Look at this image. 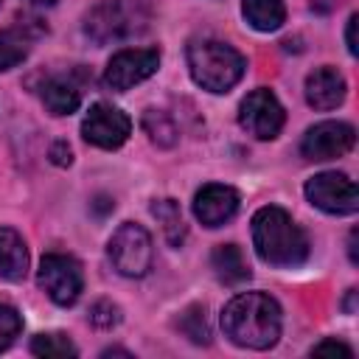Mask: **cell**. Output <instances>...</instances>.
I'll use <instances>...</instances> for the list:
<instances>
[{
	"label": "cell",
	"mask_w": 359,
	"mask_h": 359,
	"mask_svg": "<svg viewBox=\"0 0 359 359\" xmlns=\"http://www.w3.org/2000/svg\"><path fill=\"white\" fill-rule=\"evenodd\" d=\"M353 143H356V129L351 123H345V121H323V123H314L303 135L300 151L309 160H334V157L348 154L353 149Z\"/></svg>",
	"instance_id": "obj_11"
},
{
	"label": "cell",
	"mask_w": 359,
	"mask_h": 359,
	"mask_svg": "<svg viewBox=\"0 0 359 359\" xmlns=\"http://www.w3.org/2000/svg\"><path fill=\"white\" fill-rule=\"evenodd\" d=\"M39 95H42V104L48 107L50 115H70V112H76L79 104H81V90H79V84H76L73 79H67V76H53V79H48V81L42 84Z\"/></svg>",
	"instance_id": "obj_15"
},
{
	"label": "cell",
	"mask_w": 359,
	"mask_h": 359,
	"mask_svg": "<svg viewBox=\"0 0 359 359\" xmlns=\"http://www.w3.org/2000/svg\"><path fill=\"white\" fill-rule=\"evenodd\" d=\"M356 294H359L356 289H348V297H345V311H348V314L356 311Z\"/></svg>",
	"instance_id": "obj_28"
},
{
	"label": "cell",
	"mask_w": 359,
	"mask_h": 359,
	"mask_svg": "<svg viewBox=\"0 0 359 359\" xmlns=\"http://www.w3.org/2000/svg\"><path fill=\"white\" fill-rule=\"evenodd\" d=\"M356 14H351V20H348V31H345V39H348V53L351 56H356Z\"/></svg>",
	"instance_id": "obj_27"
},
{
	"label": "cell",
	"mask_w": 359,
	"mask_h": 359,
	"mask_svg": "<svg viewBox=\"0 0 359 359\" xmlns=\"http://www.w3.org/2000/svg\"><path fill=\"white\" fill-rule=\"evenodd\" d=\"M39 286L56 306H73L81 294V266L65 252H48L39 261Z\"/></svg>",
	"instance_id": "obj_6"
},
{
	"label": "cell",
	"mask_w": 359,
	"mask_h": 359,
	"mask_svg": "<svg viewBox=\"0 0 359 359\" xmlns=\"http://www.w3.org/2000/svg\"><path fill=\"white\" fill-rule=\"evenodd\" d=\"M107 255L112 261V266L123 275V278H143L151 269L154 261V247H151V236L135 224V222H123L109 244H107Z\"/></svg>",
	"instance_id": "obj_5"
},
{
	"label": "cell",
	"mask_w": 359,
	"mask_h": 359,
	"mask_svg": "<svg viewBox=\"0 0 359 359\" xmlns=\"http://www.w3.org/2000/svg\"><path fill=\"white\" fill-rule=\"evenodd\" d=\"M90 323L95 328H101V331H109V328H115L121 323V309L115 303H109V300H98L90 309Z\"/></svg>",
	"instance_id": "obj_24"
},
{
	"label": "cell",
	"mask_w": 359,
	"mask_h": 359,
	"mask_svg": "<svg viewBox=\"0 0 359 359\" xmlns=\"http://www.w3.org/2000/svg\"><path fill=\"white\" fill-rule=\"evenodd\" d=\"M50 163L53 165H70L73 163V154H70V146L65 140H56L50 146Z\"/></svg>",
	"instance_id": "obj_25"
},
{
	"label": "cell",
	"mask_w": 359,
	"mask_h": 359,
	"mask_svg": "<svg viewBox=\"0 0 359 359\" xmlns=\"http://www.w3.org/2000/svg\"><path fill=\"white\" fill-rule=\"evenodd\" d=\"M188 67L194 81L208 93H227L247 70L244 56L219 39H196L188 45Z\"/></svg>",
	"instance_id": "obj_4"
},
{
	"label": "cell",
	"mask_w": 359,
	"mask_h": 359,
	"mask_svg": "<svg viewBox=\"0 0 359 359\" xmlns=\"http://www.w3.org/2000/svg\"><path fill=\"white\" fill-rule=\"evenodd\" d=\"M22 331V317L14 306L0 303V351H6Z\"/></svg>",
	"instance_id": "obj_23"
},
{
	"label": "cell",
	"mask_w": 359,
	"mask_h": 359,
	"mask_svg": "<svg viewBox=\"0 0 359 359\" xmlns=\"http://www.w3.org/2000/svg\"><path fill=\"white\" fill-rule=\"evenodd\" d=\"M238 210V191L230 185H202L194 196V216L205 224V227H219L224 222H230Z\"/></svg>",
	"instance_id": "obj_12"
},
{
	"label": "cell",
	"mask_w": 359,
	"mask_h": 359,
	"mask_svg": "<svg viewBox=\"0 0 359 359\" xmlns=\"http://www.w3.org/2000/svg\"><path fill=\"white\" fill-rule=\"evenodd\" d=\"M213 272L224 286H241L244 280H250V266L244 261V252L236 244H219L210 255Z\"/></svg>",
	"instance_id": "obj_17"
},
{
	"label": "cell",
	"mask_w": 359,
	"mask_h": 359,
	"mask_svg": "<svg viewBox=\"0 0 359 359\" xmlns=\"http://www.w3.org/2000/svg\"><path fill=\"white\" fill-rule=\"evenodd\" d=\"M241 11L244 20L255 28V31H278L286 20V3L283 0H241Z\"/></svg>",
	"instance_id": "obj_18"
},
{
	"label": "cell",
	"mask_w": 359,
	"mask_h": 359,
	"mask_svg": "<svg viewBox=\"0 0 359 359\" xmlns=\"http://www.w3.org/2000/svg\"><path fill=\"white\" fill-rule=\"evenodd\" d=\"M140 123H143V132L149 135L151 143H157L163 149H168V146L177 143V135L180 132H177V123L171 121L168 112H163V109H146Z\"/></svg>",
	"instance_id": "obj_20"
},
{
	"label": "cell",
	"mask_w": 359,
	"mask_h": 359,
	"mask_svg": "<svg viewBox=\"0 0 359 359\" xmlns=\"http://www.w3.org/2000/svg\"><path fill=\"white\" fill-rule=\"evenodd\" d=\"M151 216L163 224V233L168 238V244L180 247V241L185 238V222H182V210L174 199H157L151 205Z\"/></svg>",
	"instance_id": "obj_19"
},
{
	"label": "cell",
	"mask_w": 359,
	"mask_h": 359,
	"mask_svg": "<svg viewBox=\"0 0 359 359\" xmlns=\"http://www.w3.org/2000/svg\"><path fill=\"white\" fill-rule=\"evenodd\" d=\"M345 98V79L334 67H317L306 79V101L314 109H334Z\"/></svg>",
	"instance_id": "obj_13"
},
{
	"label": "cell",
	"mask_w": 359,
	"mask_h": 359,
	"mask_svg": "<svg viewBox=\"0 0 359 359\" xmlns=\"http://www.w3.org/2000/svg\"><path fill=\"white\" fill-rule=\"evenodd\" d=\"M28 275V247L11 227H0V278L20 283Z\"/></svg>",
	"instance_id": "obj_14"
},
{
	"label": "cell",
	"mask_w": 359,
	"mask_h": 359,
	"mask_svg": "<svg viewBox=\"0 0 359 359\" xmlns=\"http://www.w3.org/2000/svg\"><path fill=\"white\" fill-rule=\"evenodd\" d=\"M311 353H342V356H353V351L345 342H337V339H325V342L314 345Z\"/></svg>",
	"instance_id": "obj_26"
},
{
	"label": "cell",
	"mask_w": 359,
	"mask_h": 359,
	"mask_svg": "<svg viewBox=\"0 0 359 359\" xmlns=\"http://www.w3.org/2000/svg\"><path fill=\"white\" fill-rule=\"evenodd\" d=\"M132 132V121L112 104H93L81 121V137L98 149H118L126 143Z\"/></svg>",
	"instance_id": "obj_10"
},
{
	"label": "cell",
	"mask_w": 359,
	"mask_h": 359,
	"mask_svg": "<svg viewBox=\"0 0 359 359\" xmlns=\"http://www.w3.org/2000/svg\"><path fill=\"white\" fill-rule=\"evenodd\" d=\"M252 244L261 261L272 266H300L309 258V238L294 219L275 205L252 216Z\"/></svg>",
	"instance_id": "obj_2"
},
{
	"label": "cell",
	"mask_w": 359,
	"mask_h": 359,
	"mask_svg": "<svg viewBox=\"0 0 359 359\" xmlns=\"http://www.w3.org/2000/svg\"><path fill=\"white\" fill-rule=\"evenodd\" d=\"M31 22H20V25H11V28H3L0 31V70L17 67L31 53L34 36L42 34V31H34Z\"/></svg>",
	"instance_id": "obj_16"
},
{
	"label": "cell",
	"mask_w": 359,
	"mask_h": 359,
	"mask_svg": "<svg viewBox=\"0 0 359 359\" xmlns=\"http://www.w3.org/2000/svg\"><path fill=\"white\" fill-rule=\"evenodd\" d=\"M151 6L149 0H101L84 17V34L98 42H126L149 31Z\"/></svg>",
	"instance_id": "obj_3"
},
{
	"label": "cell",
	"mask_w": 359,
	"mask_h": 359,
	"mask_svg": "<svg viewBox=\"0 0 359 359\" xmlns=\"http://www.w3.org/2000/svg\"><path fill=\"white\" fill-rule=\"evenodd\" d=\"M283 107L269 90H252L238 107V123L258 140H272L283 129Z\"/></svg>",
	"instance_id": "obj_9"
},
{
	"label": "cell",
	"mask_w": 359,
	"mask_h": 359,
	"mask_svg": "<svg viewBox=\"0 0 359 359\" xmlns=\"http://www.w3.org/2000/svg\"><path fill=\"white\" fill-rule=\"evenodd\" d=\"M31 353L34 356H76L79 348L65 334H36L31 339Z\"/></svg>",
	"instance_id": "obj_21"
},
{
	"label": "cell",
	"mask_w": 359,
	"mask_h": 359,
	"mask_svg": "<svg viewBox=\"0 0 359 359\" xmlns=\"http://www.w3.org/2000/svg\"><path fill=\"white\" fill-rule=\"evenodd\" d=\"M348 244H351V247H348V250H351V261L356 264V261H359V258H356V233H351V241H348Z\"/></svg>",
	"instance_id": "obj_29"
},
{
	"label": "cell",
	"mask_w": 359,
	"mask_h": 359,
	"mask_svg": "<svg viewBox=\"0 0 359 359\" xmlns=\"http://www.w3.org/2000/svg\"><path fill=\"white\" fill-rule=\"evenodd\" d=\"M28 3H34V6H53L56 0H28Z\"/></svg>",
	"instance_id": "obj_30"
},
{
	"label": "cell",
	"mask_w": 359,
	"mask_h": 359,
	"mask_svg": "<svg viewBox=\"0 0 359 359\" xmlns=\"http://www.w3.org/2000/svg\"><path fill=\"white\" fill-rule=\"evenodd\" d=\"M180 328H182V334H185L191 342H196V345H208V342H210V331H208V323H205V309H199V306H194V309H188V311L182 314Z\"/></svg>",
	"instance_id": "obj_22"
},
{
	"label": "cell",
	"mask_w": 359,
	"mask_h": 359,
	"mask_svg": "<svg viewBox=\"0 0 359 359\" xmlns=\"http://www.w3.org/2000/svg\"><path fill=\"white\" fill-rule=\"evenodd\" d=\"M160 67V50L154 48H126L115 53L104 70V84L115 93H126L129 87L146 81Z\"/></svg>",
	"instance_id": "obj_8"
},
{
	"label": "cell",
	"mask_w": 359,
	"mask_h": 359,
	"mask_svg": "<svg viewBox=\"0 0 359 359\" xmlns=\"http://www.w3.org/2000/svg\"><path fill=\"white\" fill-rule=\"evenodd\" d=\"M306 196L314 208L334 213V216H348V213H356L359 208V194H356L353 180H348L339 171L314 174L306 182Z\"/></svg>",
	"instance_id": "obj_7"
},
{
	"label": "cell",
	"mask_w": 359,
	"mask_h": 359,
	"mask_svg": "<svg viewBox=\"0 0 359 359\" xmlns=\"http://www.w3.org/2000/svg\"><path fill=\"white\" fill-rule=\"evenodd\" d=\"M222 328L238 348L266 351L280 337V306L264 292H241L222 309Z\"/></svg>",
	"instance_id": "obj_1"
}]
</instances>
